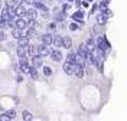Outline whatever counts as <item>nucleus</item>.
<instances>
[{"instance_id":"obj_1","label":"nucleus","mask_w":127,"mask_h":121,"mask_svg":"<svg viewBox=\"0 0 127 121\" xmlns=\"http://www.w3.org/2000/svg\"><path fill=\"white\" fill-rule=\"evenodd\" d=\"M52 19H54V22H56V23H62L64 20H65V17H66V13H64L62 10H61V7H58V6H55L54 7V10H52Z\"/></svg>"},{"instance_id":"obj_2","label":"nucleus","mask_w":127,"mask_h":121,"mask_svg":"<svg viewBox=\"0 0 127 121\" xmlns=\"http://www.w3.org/2000/svg\"><path fill=\"white\" fill-rule=\"evenodd\" d=\"M95 46L98 49H103V50H110V43L104 36H98L95 39Z\"/></svg>"},{"instance_id":"obj_3","label":"nucleus","mask_w":127,"mask_h":121,"mask_svg":"<svg viewBox=\"0 0 127 121\" xmlns=\"http://www.w3.org/2000/svg\"><path fill=\"white\" fill-rule=\"evenodd\" d=\"M49 56H51V59L54 61V62H61L62 61V52L59 50V48H55V49H51V53H49Z\"/></svg>"},{"instance_id":"obj_4","label":"nucleus","mask_w":127,"mask_h":121,"mask_svg":"<svg viewBox=\"0 0 127 121\" xmlns=\"http://www.w3.org/2000/svg\"><path fill=\"white\" fill-rule=\"evenodd\" d=\"M42 65H43V58L39 53L32 55V66L33 68H42Z\"/></svg>"},{"instance_id":"obj_5","label":"nucleus","mask_w":127,"mask_h":121,"mask_svg":"<svg viewBox=\"0 0 127 121\" xmlns=\"http://www.w3.org/2000/svg\"><path fill=\"white\" fill-rule=\"evenodd\" d=\"M84 66L85 65H82V64H75L74 65V72H72V75H75L77 78H82L85 73H84Z\"/></svg>"},{"instance_id":"obj_6","label":"nucleus","mask_w":127,"mask_h":121,"mask_svg":"<svg viewBox=\"0 0 127 121\" xmlns=\"http://www.w3.org/2000/svg\"><path fill=\"white\" fill-rule=\"evenodd\" d=\"M38 53H39L42 58H46V56H49V53H51V49H49V46L48 45H39L38 46Z\"/></svg>"},{"instance_id":"obj_7","label":"nucleus","mask_w":127,"mask_h":121,"mask_svg":"<svg viewBox=\"0 0 127 121\" xmlns=\"http://www.w3.org/2000/svg\"><path fill=\"white\" fill-rule=\"evenodd\" d=\"M15 23H16V27L20 29V30H25V29L28 27V22L25 20V17H16Z\"/></svg>"},{"instance_id":"obj_8","label":"nucleus","mask_w":127,"mask_h":121,"mask_svg":"<svg viewBox=\"0 0 127 121\" xmlns=\"http://www.w3.org/2000/svg\"><path fill=\"white\" fill-rule=\"evenodd\" d=\"M15 15L16 17H25V15H26V9H25L23 4H17L15 7Z\"/></svg>"},{"instance_id":"obj_9","label":"nucleus","mask_w":127,"mask_h":121,"mask_svg":"<svg viewBox=\"0 0 127 121\" xmlns=\"http://www.w3.org/2000/svg\"><path fill=\"white\" fill-rule=\"evenodd\" d=\"M40 40H42L43 45L51 46V45H52V33H43V35L40 36Z\"/></svg>"},{"instance_id":"obj_10","label":"nucleus","mask_w":127,"mask_h":121,"mask_svg":"<svg viewBox=\"0 0 127 121\" xmlns=\"http://www.w3.org/2000/svg\"><path fill=\"white\" fill-rule=\"evenodd\" d=\"M52 45L55 48H62V36L59 35H52Z\"/></svg>"},{"instance_id":"obj_11","label":"nucleus","mask_w":127,"mask_h":121,"mask_svg":"<svg viewBox=\"0 0 127 121\" xmlns=\"http://www.w3.org/2000/svg\"><path fill=\"white\" fill-rule=\"evenodd\" d=\"M36 16H38V10H36L35 7L26 9V15H25L26 19H36Z\"/></svg>"},{"instance_id":"obj_12","label":"nucleus","mask_w":127,"mask_h":121,"mask_svg":"<svg viewBox=\"0 0 127 121\" xmlns=\"http://www.w3.org/2000/svg\"><path fill=\"white\" fill-rule=\"evenodd\" d=\"M16 40H17V46H23V48H26V46L31 43V39H29L28 36H25V35L20 36L19 39H16Z\"/></svg>"},{"instance_id":"obj_13","label":"nucleus","mask_w":127,"mask_h":121,"mask_svg":"<svg viewBox=\"0 0 127 121\" xmlns=\"http://www.w3.org/2000/svg\"><path fill=\"white\" fill-rule=\"evenodd\" d=\"M62 69H64V72L66 73V75H72V72H74V65L65 61L64 65H62Z\"/></svg>"},{"instance_id":"obj_14","label":"nucleus","mask_w":127,"mask_h":121,"mask_svg":"<svg viewBox=\"0 0 127 121\" xmlns=\"http://www.w3.org/2000/svg\"><path fill=\"white\" fill-rule=\"evenodd\" d=\"M107 20H108V17H105L104 15H101V13H98V15L95 16V22H97V24H100V26H104V24L107 23Z\"/></svg>"},{"instance_id":"obj_15","label":"nucleus","mask_w":127,"mask_h":121,"mask_svg":"<svg viewBox=\"0 0 127 121\" xmlns=\"http://www.w3.org/2000/svg\"><path fill=\"white\" fill-rule=\"evenodd\" d=\"M62 48L65 49H71L72 48V39L69 36H64L62 38Z\"/></svg>"},{"instance_id":"obj_16","label":"nucleus","mask_w":127,"mask_h":121,"mask_svg":"<svg viewBox=\"0 0 127 121\" xmlns=\"http://www.w3.org/2000/svg\"><path fill=\"white\" fill-rule=\"evenodd\" d=\"M35 53H38V46H35V45H28L26 46V55H29V56H32V55H35Z\"/></svg>"},{"instance_id":"obj_17","label":"nucleus","mask_w":127,"mask_h":121,"mask_svg":"<svg viewBox=\"0 0 127 121\" xmlns=\"http://www.w3.org/2000/svg\"><path fill=\"white\" fill-rule=\"evenodd\" d=\"M32 7H35L36 10H42L45 7V0H35L32 3Z\"/></svg>"},{"instance_id":"obj_18","label":"nucleus","mask_w":127,"mask_h":121,"mask_svg":"<svg viewBox=\"0 0 127 121\" xmlns=\"http://www.w3.org/2000/svg\"><path fill=\"white\" fill-rule=\"evenodd\" d=\"M29 75H31V78L33 81H38L39 79V73H38V71H36V68H33V66H31V68H29Z\"/></svg>"},{"instance_id":"obj_19","label":"nucleus","mask_w":127,"mask_h":121,"mask_svg":"<svg viewBox=\"0 0 127 121\" xmlns=\"http://www.w3.org/2000/svg\"><path fill=\"white\" fill-rule=\"evenodd\" d=\"M72 19L75 20V22H79V20H82L84 19V12L78 7V12H75L74 15H72Z\"/></svg>"},{"instance_id":"obj_20","label":"nucleus","mask_w":127,"mask_h":121,"mask_svg":"<svg viewBox=\"0 0 127 121\" xmlns=\"http://www.w3.org/2000/svg\"><path fill=\"white\" fill-rule=\"evenodd\" d=\"M66 62H69V64H72V65L77 64V55H75V52H69V53L66 55Z\"/></svg>"},{"instance_id":"obj_21","label":"nucleus","mask_w":127,"mask_h":121,"mask_svg":"<svg viewBox=\"0 0 127 121\" xmlns=\"http://www.w3.org/2000/svg\"><path fill=\"white\" fill-rule=\"evenodd\" d=\"M23 35H25V36H28V38L31 39V38H33V36L36 35V30H35L33 27H26V29L23 30Z\"/></svg>"},{"instance_id":"obj_22","label":"nucleus","mask_w":127,"mask_h":121,"mask_svg":"<svg viewBox=\"0 0 127 121\" xmlns=\"http://www.w3.org/2000/svg\"><path fill=\"white\" fill-rule=\"evenodd\" d=\"M85 45H87L88 50L91 52V50L95 48V39H94V38H88V39L85 40Z\"/></svg>"},{"instance_id":"obj_23","label":"nucleus","mask_w":127,"mask_h":121,"mask_svg":"<svg viewBox=\"0 0 127 121\" xmlns=\"http://www.w3.org/2000/svg\"><path fill=\"white\" fill-rule=\"evenodd\" d=\"M12 36H13V39H19L20 36H23V30H20L17 27H13L12 29Z\"/></svg>"},{"instance_id":"obj_24","label":"nucleus","mask_w":127,"mask_h":121,"mask_svg":"<svg viewBox=\"0 0 127 121\" xmlns=\"http://www.w3.org/2000/svg\"><path fill=\"white\" fill-rule=\"evenodd\" d=\"M22 118H23L25 121H32L33 120V115H32V113H29L28 110H23V111H22Z\"/></svg>"},{"instance_id":"obj_25","label":"nucleus","mask_w":127,"mask_h":121,"mask_svg":"<svg viewBox=\"0 0 127 121\" xmlns=\"http://www.w3.org/2000/svg\"><path fill=\"white\" fill-rule=\"evenodd\" d=\"M100 13H101V15H104L105 17H111V16H113V10H111V9H108V6H107V7L100 9Z\"/></svg>"},{"instance_id":"obj_26","label":"nucleus","mask_w":127,"mask_h":121,"mask_svg":"<svg viewBox=\"0 0 127 121\" xmlns=\"http://www.w3.org/2000/svg\"><path fill=\"white\" fill-rule=\"evenodd\" d=\"M16 53H17L19 58L28 56V55H26V48H23V46H17V48H16Z\"/></svg>"},{"instance_id":"obj_27","label":"nucleus","mask_w":127,"mask_h":121,"mask_svg":"<svg viewBox=\"0 0 127 121\" xmlns=\"http://www.w3.org/2000/svg\"><path fill=\"white\" fill-rule=\"evenodd\" d=\"M40 16L43 17V19H49V17H51V13H49V9H48L46 6H45V7H43L42 10H40Z\"/></svg>"},{"instance_id":"obj_28","label":"nucleus","mask_w":127,"mask_h":121,"mask_svg":"<svg viewBox=\"0 0 127 121\" xmlns=\"http://www.w3.org/2000/svg\"><path fill=\"white\" fill-rule=\"evenodd\" d=\"M42 72H43V76H51V75H52V68L42 65Z\"/></svg>"},{"instance_id":"obj_29","label":"nucleus","mask_w":127,"mask_h":121,"mask_svg":"<svg viewBox=\"0 0 127 121\" xmlns=\"http://www.w3.org/2000/svg\"><path fill=\"white\" fill-rule=\"evenodd\" d=\"M36 24H38V20L36 19H28V27H36Z\"/></svg>"},{"instance_id":"obj_30","label":"nucleus","mask_w":127,"mask_h":121,"mask_svg":"<svg viewBox=\"0 0 127 121\" xmlns=\"http://www.w3.org/2000/svg\"><path fill=\"white\" fill-rule=\"evenodd\" d=\"M69 7H71V4H69L68 1H65V3H64L62 6H61V10H62L64 13H66V12L69 10Z\"/></svg>"},{"instance_id":"obj_31","label":"nucleus","mask_w":127,"mask_h":121,"mask_svg":"<svg viewBox=\"0 0 127 121\" xmlns=\"http://www.w3.org/2000/svg\"><path fill=\"white\" fill-rule=\"evenodd\" d=\"M101 27H103V26H100V24L94 26V27H93V33H95V35H101Z\"/></svg>"},{"instance_id":"obj_32","label":"nucleus","mask_w":127,"mask_h":121,"mask_svg":"<svg viewBox=\"0 0 127 121\" xmlns=\"http://www.w3.org/2000/svg\"><path fill=\"white\" fill-rule=\"evenodd\" d=\"M7 27V20H4L3 17H0V29H6Z\"/></svg>"},{"instance_id":"obj_33","label":"nucleus","mask_w":127,"mask_h":121,"mask_svg":"<svg viewBox=\"0 0 127 121\" xmlns=\"http://www.w3.org/2000/svg\"><path fill=\"white\" fill-rule=\"evenodd\" d=\"M108 3H110V1H107V0H101V1H100V4H98V9L107 7V6H108Z\"/></svg>"},{"instance_id":"obj_34","label":"nucleus","mask_w":127,"mask_h":121,"mask_svg":"<svg viewBox=\"0 0 127 121\" xmlns=\"http://www.w3.org/2000/svg\"><path fill=\"white\" fill-rule=\"evenodd\" d=\"M69 29H71V30H78L79 24L77 23V22H75V23H71V24H69Z\"/></svg>"},{"instance_id":"obj_35","label":"nucleus","mask_w":127,"mask_h":121,"mask_svg":"<svg viewBox=\"0 0 127 121\" xmlns=\"http://www.w3.org/2000/svg\"><path fill=\"white\" fill-rule=\"evenodd\" d=\"M6 39H7V35H6V32L0 30V42H1V40H6Z\"/></svg>"},{"instance_id":"obj_36","label":"nucleus","mask_w":127,"mask_h":121,"mask_svg":"<svg viewBox=\"0 0 127 121\" xmlns=\"http://www.w3.org/2000/svg\"><path fill=\"white\" fill-rule=\"evenodd\" d=\"M93 3H94V1H93ZM97 10H98V4H97V3H94V4H93V7H91V12H90V13L93 15V13H95Z\"/></svg>"},{"instance_id":"obj_37","label":"nucleus","mask_w":127,"mask_h":121,"mask_svg":"<svg viewBox=\"0 0 127 121\" xmlns=\"http://www.w3.org/2000/svg\"><path fill=\"white\" fill-rule=\"evenodd\" d=\"M22 81H23V75H22V73H19V75L16 76V82H19V84H20Z\"/></svg>"},{"instance_id":"obj_38","label":"nucleus","mask_w":127,"mask_h":121,"mask_svg":"<svg viewBox=\"0 0 127 121\" xmlns=\"http://www.w3.org/2000/svg\"><path fill=\"white\" fill-rule=\"evenodd\" d=\"M13 4L17 6V4H23V0H13Z\"/></svg>"},{"instance_id":"obj_39","label":"nucleus","mask_w":127,"mask_h":121,"mask_svg":"<svg viewBox=\"0 0 127 121\" xmlns=\"http://www.w3.org/2000/svg\"><path fill=\"white\" fill-rule=\"evenodd\" d=\"M88 4H90L88 1H81V6H82V7H88Z\"/></svg>"},{"instance_id":"obj_40","label":"nucleus","mask_w":127,"mask_h":121,"mask_svg":"<svg viewBox=\"0 0 127 121\" xmlns=\"http://www.w3.org/2000/svg\"><path fill=\"white\" fill-rule=\"evenodd\" d=\"M4 4H6V6H10V4H13V0H6V1H4Z\"/></svg>"},{"instance_id":"obj_41","label":"nucleus","mask_w":127,"mask_h":121,"mask_svg":"<svg viewBox=\"0 0 127 121\" xmlns=\"http://www.w3.org/2000/svg\"><path fill=\"white\" fill-rule=\"evenodd\" d=\"M35 0H23V3H26V4H32Z\"/></svg>"},{"instance_id":"obj_42","label":"nucleus","mask_w":127,"mask_h":121,"mask_svg":"<svg viewBox=\"0 0 127 121\" xmlns=\"http://www.w3.org/2000/svg\"><path fill=\"white\" fill-rule=\"evenodd\" d=\"M75 6H77V7L81 6V0H75Z\"/></svg>"},{"instance_id":"obj_43","label":"nucleus","mask_w":127,"mask_h":121,"mask_svg":"<svg viewBox=\"0 0 127 121\" xmlns=\"http://www.w3.org/2000/svg\"><path fill=\"white\" fill-rule=\"evenodd\" d=\"M88 3H93V1H94V0H87Z\"/></svg>"},{"instance_id":"obj_44","label":"nucleus","mask_w":127,"mask_h":121,"mask_svg":"<svg viewBox=\"0 0 127 121\" xmlns=\"http://www.w3.org/2000/svg\"><path fill=\"white\" fill-rule=\"evenodd\" d=\"M66 1H68V3H71V1H74V0H66Z\"/></svg>"},{"instance_id":"obj_45","label":"nucleus","mask_w":127,"mask_h":121,"mask_svg":"<svg viewBox=\"0 0 127 121\" xmlns=\"http://www.w3.org/2000/svg\"><path fill=\"white\" fill-rule=\"evenodd\" d=\"M0 9H1V1H0Z\"/></svg>"},{"instance_id":"obj_46","label":"nucleus","mask_w":127,"mask_h":121,"mask_svg":"<svg viewBox=\"0 0 127 121\" xmlns=\"http://www.w3.org/2000/svg\"><path fill=\"white\" fill-rule=\"evenodd\" d=\"M0 17H1V13H0Z\"/></svg>"},{"instance_id":"obj_47","label":"nucleus","mask_w":127,"mask_h":121,"mask_svg":"<svg viewBox=\"0 0 127 121\" xmlns=\"http://www.w3.org/2000/svg\"><path fill=\"white\" fill-rule=\"evenodd\" d=\"M107 1H110V0H107Z\"/></svg>"}]
</instances>
